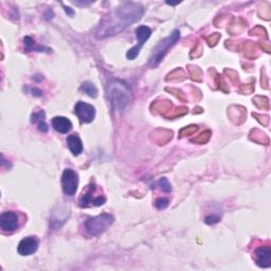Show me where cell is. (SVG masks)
Returning a JSON list of instances; mask_svg holds the SVG:
<instances>
[{
    "instance_id": "obj_22",
    "label": "cell",
    "mask_w": 271,
    "mask_h": 271,
    "mask_svg": "<svg viewBox=\"0 0 271 271\" xmlns=\"http://www.w3.org/2000/svg\"><path fill=\"white\" fill-rule=\"evenodd\" d=\"M65 11H66V12H67V13H69V15H71V16L73 15V11H71V10H70V8L65 7Z\"/></svg>"
},
{
    "instance_id": "obj_21",
    "label": "cell",
    "mask_w": 271,
    "mask_h": 271,
    "mask_svg": "<svg viewBox=\"0 0 271 271\" xmlns=\"http://www.w3.org/2000/svg\"><path fill=\"white\" fill-rule=\"evenodd\" d=\"M198 129V127L197 126H190V127H186V128H184L182 129V131L180 132V135L181 134H184V133H186V135H191V134H193V133H195L196 131Z\"/></svg>"
},
{
    "instance_id": "obj_20",
    "label": "cell",
    "mask_w": 271,
    "mask_h": 271,
    "mask_svg": "<svg viewBox=\"0 0 271 271\" xmlns=\"http://www.w3.org/2000/svg\"><path fill=\"white\" fill-rule=\"evenodd\" d=\"M205 223H208V225H215L220 221V217L216 216V215H210L208 216L207 219H205Z\"/></svg>"
},
{
    "instance_id": "obj_18",
    "label": "cell",
    "mask_w": 271,
    "mask_h": 271,
    "mask_svg": "<svg viewBox=\"0 0 271 271\" xmlns=\"http://www.w3.org/2000/svg\"><path fill=\"white\" fill-rule=\"evenodd\" d=\"M159 186H160L161 190L166 193H169L172 191V186H170V184L169 182V180L167 178H161L160 181H159Z\"/></svg>"
},
{
    "instance_id": "obj_14",
    "label": "cell",
    "mask_w": 271,
    "mask_h": 271,
    "mask_svg": "<svg viewBox=\"0 0 271 271\" xmlns=\"http://www.w3.org/2000/svg\"><path fill=\"white\" fill-rule=\"evenodd\" d=\"M45 118H46V115H45V113H44L43 110L38 111V113L33 114L32 117H31L32 123H37V124H38V129H39L40 132H43V133L48 132V125H47Z\"/></svg>"
},
{
    "instance_id": "obj_7",
    "label": "cell",
    "mask_w": 271,
    "mask_h": 271,
    "mask_svg": "<svg viewBox=\"0 0 271 271\" xmlns=\"http://www.w3.org/2000/svg\"><path fill=\"white\" fill-rule=\"evenodd\" d=\"M151 34H152V30L149 27L140 26V27L137 28V30H136V35H137V38H138V44L136 45L134 48L129 49L127 51L126 56H127L128 60H134V58L138 56L140 49L142 48L146 40L150 38Z\"/></svg>"
},
{
    "instance_id": "obj_11",
    "label": "cell",
    "mask_w": 271,
    "mask_h": 271,
    "mask_svg": "<svg viewBox=\"0 0 271 271\" xmlns=\"http://www.w3.org/2000/svg\"><path fill=\"white\" fill-rule=\"evenodd\" d=\"M38 239L34 237L23 238L18 245V253L20 255H31L38 249Z\"/></svg>"
},
{
    "instance_id": "obj_1",
    "label": "cell",
    "mask_w": 271,
    "mask_h": 271,
    "mask_svg": "<svg viewBox=\"0 0 271 271\" xmlns=\"http://www.w3.org/2000/svg\"><path fill=\"white\" fill-rule=\"evenodd\" d=\"M144 8L137 2H125L105 16L96 31L98 38L114 36L141 19Z\"/></svg>"
},
{
    "instance_id": "obj_12",
    "label": "cell",
    "mask_w": 271,
    "mask_h": 271,
    "mask_svg": "<svg viewBox=\"0 0 271 271\" xmlns=\"http://www.w3.org/2000/svg\"><path fill=\"white\" fill-rule=\"evenodd\" d=\"M52 126L57 133L67 134L68 132L71 131L72 123L65 117H54L52 119Z\"/></svg>"
},
{
    "instance_id": "obj_2",
    "label": "cell",
    "mask_w": 271,
    "mask_h": 271,
    "mask_svg": "<svg viewBox=\"0 0 271 271\" xmlns=\"http://www.w3.org/2000/svg\"><path fill=\"white\" fill-rule=\"evenodd\" d=\"M106 97L114 113L120 115L131 105L133 91L126 82L113 79L106 86Z\"/></svg>"
},
{
    "instance_id": "obj_4",
    "label": "cell",
    "mask_w": 271,
    "mask_h": 271,
    "mask_svg": "<svg viewBox=\"0 0 271 271\" xmlns=\"http://www.w3.org/2000/svg\"><path fill=\"white\" fill-rule=\"evenodd\" d=\"M115 219L113 215L108 213H103L96 217H91L85 221V229L91 237H99L104 233L111 225Z\"/></svg>"
},
{
    "instance_id": "obj_15",
    "label": "cell",
    "mask_w": 271,
    "mask_h": 271,
    "mask_svg": "<svg viewBox=\"0 0 271 271\" xmlns=\"http://www.w3.org/2000/svg\"><path fill=\"white\" fill-rule=\"evenodd\" d=\"M81 90L85 92L87 96H89L90 98H97L98 97V88L96 87V85H94L93 83H91V82L89 81H87V82H84L83 84H82L81 86Z\"/></svg>"
},
{
    "instance_id": "obj_10",
    "label": "cell",
    "mask_w": 271,
    "mask_h": 271,
    "mask_svg": "<svg viewBox=\"0 0 271 271\" xmlns=\"http://www.w3.org/2000/svg\"><path fill=\"white\" fill-rule=\"evenodd\" d=\"M253 258L257 266L267 268L271 265V248L269 246H263L257 248L253 254Z\"/></svg>"
},
{
    "instance_id": "obj_8",
    "label": "cell",
    "mask_w": 271,
    "mask_h": 271,
    "mask_svg": "<svg viewBox=\"0 0 271 271\" xmlns=\"http://www.w3.org/2000/svg\"><path fill=\"white\" fill-rule=\"evenodd\" d=\"M74 113L82 123H90L96 117V109H94L93 106L82 101L76 103Z\"/></svg>"
},
{
    "instance_id": "obj_5",
    "label": "cell",
    "mask_w": 271,
    "mask_h": 271,
    "mask_svg": "<svg viewBox=\"0 0 271 271\" xmlns=\"http://www.w3.org/2000/svg\"><path fill=\"white\" fill-rule=\"evenodd\" d=\"M106 203V198L102 193L99 192L98 186L94 185H89L87 191L82 195L80 199V205L82 208L88 207H100Z\"/></svg>"
},
{
    "instance_id": "obj_13",
    "label": "cell",
    "mask_w": 271,
    "mask_h": 271,
    "mask_svg": "<svg viewBox=\"0 0 271 271\" xmlns=\"http://www.w3.org/2000/svg\"><path fill=\"white\" fill-rule=\"evenodd\" d=\"M67 145L73 156H79L83 151V143H82L81 138L76 134L68 136Z\"/></svg>"
},
{
    "instance_id": "obj_9",
    "label": "cell",
    "mask_w": 271,
    "mask_h": 271,
    "mask_svg": "<svg viewBox=\"0 0 271 271\" xmlns=\"http://www.w3.org/2000/svg\"><path fill=\"white\" fill-rule=\"evenodd\" d=\"M18 215L14 212H3L0 216V227L4 232H13L18 228Z\"/></svg>"
},
{
    "instance_id": "obj_3",
    "label": "cell",
    "mask_w": 271,
    "mask_h": 271,
    "mask_svg": "<svg viewBox=\"0 0 271 271\" xmlns=\"http://www.w3.org/2000/svg\"><path fill=\"white\" fill-rule=\"evenodd\" d=\"M179 37H180V32L178 30H174L169 36L162 39L161 42L155 47L150 57V66L152 68H156L158 65L161 63L168 51L178 42Z\"/></svg>"
},
{
    "instance_id": "obj_6",
    "label": "cell",
    "mask_w": 271,
    "mask_h": 271,
    "mask_svg": "<svg viewBox=\"0 0 271 271\" xmlns=\"http://www.w3.org/2000/svg\"><path fill=\"white\" fill-rule=\"evenodd\" d=\"M79 186V175L72 169H67L64 170L62 176V186L63 191L68 196H73L78 190Z\"/></svg>"
},
{
    "instance_id": "obj_16",
    "label": "cell",
    "mask_w": 271,
    "mask_h": 271,
    "mask_svg": "<svg viewBox=\"0 0 271 271\" xmlns=\"http://www.w3.org/2000/svg\"><path fill=\"white\" fill-rule=\"evenodd\" d=\"M23 42H25V50L26 52H31V51H37V52H43L44 50H47L46 48L42 46H37L35 44L34 40L32 39V37L30 36H27L23 39Z\"/></svg>"
},
{
    "instance_id": "obj_19",
    "label": "cell",
    "mask_w": 271,
    "mask_h": 271,
    "mask_svg": "<svg viewBox=\"0 0 271 271\" xmlns=\"http://www.w3.org/2000/svg\"><path fill=\"white\" fill-rule=\"evenodd\" d=\"M169 202L168 198H158L156 202H155L156 208L159 209V210L166 209L168 205H169Z\"/></svg>"
},
{
    "instance_id": "obj_17",
    "label": "cell",
    "mask_w": 271,
    "mask_h": 271,
    "mask_svg": "<svg viewBox=\"0 0 271 271\" xmlns=\"http://www.w3.org/2000/svg\"><path fill=\"white\" fill-rule=\"evenodd\" d=\"M210 135H211L210 132H205V133H203V134L200 135L198 138L193 139V140H192V142H196V143H200V144L208 142V140L210 139Z\"/></svg>"
}]
</instances>
